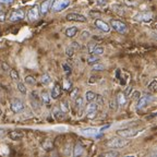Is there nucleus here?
<instances>
[{
    "label": "nucleus",
    "instance_id": "1",
    "mask_svg": "<svg viewBox=\"0 0 157 157\" xmlns=\"http://www.w3.org/2000/svg\"><path fill=\"white\" fill-rule=\"evenodd\" d=\"M131 141L127 140L125 137H113L106 143V146L110 147V148H122L130 144Z\"/></svg>",
    "mask_w": 157,
    "mask_h": 157
},
{
    "label": "nucleus",
    "instance_id": "2",
    "mask_svg": "<svg viewBox=\"0 0 157 157\" xmlns=\"http://www.w3.org/2000/svg\"><path fill=\"white\" fill-rule=\"evenodd\" d=\"M143 129H139V128H125V129H120L117 131V134L121 137H125V139H131V137L136 136L139 133L142 132Z\"/></svg>",
    "mask_w": 157,
    "mask_h": 157
},
{
    "label": "nucleus",
    "instance_id": "3",
    "mask_svg": "<svg viewBox=\"0 0 157 157\" xmlns=\"http://www.w3.org/2000/svg\"><path fill=\"white\" fill-rule=\"evenodd\" d=\"M70 5H71V0H54L52 1L50 9L54 12H61L68 7H70Z\"/></svg>",
    "mask_w": 157,
    "mask_h": 157
},
{
    "label": "nucleus",
    "instance_id": "4",
    "mask_svg": "<svg viewBox=\"0 0 157 157\" xmlns=\"http://www.w3.org/2000/svg\"><path fill=\"white\" fill-rule=\"evenodd\" d=\"M110 27H113L116 32L120 33V34L124 35L128 33V26L125 23L119 20H110Z\"/></svg>",
    "mask_w": 157,
    "mask_h": 157
},
{
    "label": "nucleus",
    "instance_id": "5",
    "mask_svg": "<svg viewBox=\"0 0 157 157\" xmlns=\"http://www.w3.org/2000/svg\"><path fill=\"white\" fill-rule=\"evenodd\" d=\"M10 109L14 113H20L25 109V104L20 98H13L10 103Z\"/></svg>",
    "mask_w": 157,
    "mask_h": 157
},
{
    "label": "nucleus",
    "instance_id": "6",
    "mask_svg": "<svg viewBox=\"0 0 157 157\" xmlns=\"http://www.w3.org/2000/svg\"><path fill=\"white\" fill-rule=\"evenodd\" d=\"M152 101H153V96L150 95V94H144V95H142L141 97L137 98L136 108L139 110L144 109V108H146Z\"/></svg>",
    "mask_w": 157,
    "mask_h": 157
},
{
    "label": "nucleus",
    "instance_id": "7",
    "mask_svg": "<svg viewBox=\"0 0 157 157\" xmlns=\"http://www.w3.org/2000/svg\"><path fill=\"white\" fill-rule=\"evenodd\" d=\"M24 17H25L24 11L21 9H17V10H13L12 12L10 13L9 20L11 22H20V21L24 20Z\"/></svg>",
    "mask_w": 157,
    "mask_h": 157
},
{
    "label": "nucleus",
    "instance_id": "8",
    "mask_svg": "<svg viewBox=\"0 0 157 157\" xmlns=\"http://www.w3.org/2000/svg\"><path fill=\"white\" fill-rule=\"evenodd\" d=\"M39 15H40V13H39V6L35 5L29 10V12H27V19H29L31 22H34V21L38 20Z\"/></svg>",
    "mask_w": 157,
    "mask_h": 157
},
{
    "label": "nucleus",
    "instance_id": "9",
    "mask_svg": "<svg viewBox=\"0 0 157 157\" xmlns=\"http://www.w3.org/2000/svg\"><path fill=\"white\" fill-rule=\"evenodd\" d=\"M97 109H98V104L97 101H90L86 108V115L88 118H94L97 113Z\"/></svg>",
    "mask_w": 157,
    "mask_h": 157
},
{
    "label": "nucleus",
    "instance_id": "10",
    "mask_svg": "<svg viewBox=\"0 0 157 157\" xmlns=\"http://www.w3.org/2000/svg\"><path fill=\"white\" fill-rule=\"evenodd\" d=\"M67 20H68V21H73V22L84 23L87 21V17H84L83 14H80V13L71 12V13H68V14H67Z\"/></svg>",
    "mask_w": 157,
    "mask_h": 157
},
{
    "label": "nucleus",
    "instance_id": "11",
    "mask_svg": "<svg viewBox=\"0 0 157 157\" xmlns=\"http://www.w3.org/2000/svg\"><path fill=\"white\" fill-rule=\"evenodd\" d=\"M94 24H95V26L97 27L98 29H101V32L104 33H109L110 32V25L108 24L107 22H105V21H103V20L101 19H96L95 22H94Z\"/></svg>",
    "mask_w": 157,
    "mask_h": 157
},
{
    "label": "nucleus",
    "instance_id": "12",
    "mask_svg": "<svg viewBox=\"0 0 157 157\" xmlns=\"http://www.w3.org/2000/svg\"><path fill=\"white\" fill-rule=\"evenodd\" d=\"M153 19V13L152 12H141V13H137L135 15V20L137 21H143V22H148L151 20Z\"/></svg>",
    "mask_w": 157,
    "mask_h": 157
},
{
    "label": "nucleus",
    "instance_id": "13",
    "mask_svg": "<svg viewBox=\"0 0 157 157\" xmlns=\"http://www.w3.org/2000/svg\"><path fill=\"white\" fill-rule=\"evenodd\" d=\"M50 6H52V0H44L39 6V13L42 15L47 14V12L50 9Z\"/></svg>",
    "mask_w": 157,
    "mask_h": 157
},
{
    "label": "nucleus",
    "instance_id": "14",
    "mask_svg": "<svg viewBox=\"0 0 157 157\" xmlns=\"http://www.w3.org/2000/svg\"><path fill=\"white\" fill-rule=\"evenodd\" d=\"M80 132H81V134L85 135V136H96L99 131L96 128H85V129H81Z\"/></svg>",
    "mask_w": 157,
    "mask_h": 157
},
{
    "label": "nucleus",
    "instance_id": "15",
    "mask_svg": "<svg viewBox=\"0 0 157 157\" xmlns=\"http://www.w3.org/2000/svg\"><path fill=\"white\" fill-rule=\"evenodd\" d=\"M61 94V87L59 85V83H55L54 87L52 88V93H50V97L52 99H58L59 96Z\"/></svg>",
    "mask_w": 157,
    "mask_h": 157
},
{
    "label": "nucleus",
    "instance_id": "16",
    "mask_svg": "<svg viewBox=\"0 0 157 157\" xmlns=\"http://www.w3.org/2000/svg\"><path fill=\"white\" fill-rule=\"evenodd\" d=\"M78 32V27H76V26H71V27H68V29H66L64 34H66V36L69 37V38H73V37L76 36Z\"/></svg>",
    "mask_w": 157,
    "mask_h": 157
},
{
    "label": "nucleus",
    "instance_id": "17",
    "mask_svg": "<svg viewBox=\"0 0 157 157\" xmlns=\"http://www.w3.org/2000/svg\"><path fill=\"white\" fill-rule=\"evenodd\" d=\"M23 136H24V134H23V133L21 132V131H11V132L9 133V137L12 141H20V140H22Z\"/></svg>",
    "mask_w": 157,
    "mask_h": 157
},
{
    "label": "nucleus",
    "instance_id": "18",
    "mask_svg": "<svg viewBox=\"0 0 157 157\" xmlns=\"http://www.w3.org/2000/svg\"><path fill=\"white\" fill-rule=\"evenodd\" d=\"M50 101H52L50 94L46 91L42 92V94H40V101H42V104H44V105H49Z\"/></svg>",
    "mask_w": 157,
    "mask_h": 157
},
{
    "label": "nucleus",
    "instance_id": "19",
    "mask_svg": "<svg viewBox=\"0 0 157 157\" xmlns=\"http://www.w3.org/2000/svg\"><path fill=\"white\" fill-rule=\"evenodd\" d=\"M72 150H73V153H72V155H73L74 157L81 156V155L83 154V146H82L80 143H76Z\"/></svg>",
    "mask_w": 157,
    "mask_h": 157
},
{
    "label": "nucleus",
    "instance_id": "20",
    "mask_svg": "<svg viewBox=\"0 0 157 157\" xmlns=\"http://www.w3.org/2000/svg\"><path fill=\"white\" fill-rule=\"evenodd\" d=\"M116 101H117L118 106H123L125 103H127V96L124 95V93L118 94L117 98H116Z\"/></svg>",
    "mask_w": 157,
    "mask_h": 157
},
{
    "label": "nucleus",
    "instance_id": "21",
    "mask_svg": "<svg viewBox=\"0 0 157 157\" xmlns=\"http://www.w3.org/2000/svg\"><path fill=\"white\" fill-rule=\"evenodd\" d=\"M64 113H63L60 108H55V109H54V117L56 118V119H58V120H61V119H63Z\"/></svg>",
    "mask_w": 157,
    "mask_h": 157
},
{
    "label": "nucleus",
    "instance_id": "22",
    "mask_svg": "<svg viewBox=\"0 0 157 157\" xmlns=\"http://www.w3.org/2000/svg\"><path fill=\"white\" fill-rule=\"evenodd\" d=\"M73 101H74V106H75V108H76V109H78V110L83 107L84 99H83V97H81V96H78V97H76Z\"/></svg>",
    "mask_w": 157,
    "mask_h": 157
},
{
    "label": "nucleus",
    "instance_id": "23",
    "mask_svg": "<svg viewBox=\"0 0 157 157\" xmlns=\"http://www.w3.org/2000/svg\"><path fill=\"white\" fill-rule=\"evenodd\" d=\"M50 82H52V78H50V75H49L48 73L43 74L42 78H40V83H42L43 85H48Z\"/></svg>",
    "mask_w": 157,
    "mask_h": 157
},
{
    "label": "nucleus",
    "instance_id": "24",
    "mask_svg": "<svg viewBox=\"0 0 157 157\" xmlns=\"http://www.w3.org/2000/svg\"><path fill=\"white\" fill-rule=\"evenodd\" d=\"M147 90H148V92H151V93H155V92L157 91V80L156 78H154V80L148 84Z\"/></svg>",
    "mask_w": 157,
    "mask_h": 157
},
{
    "label": "nucleus",
    "instance_id": "25",
    "mask_svg": "<svg viewBox=\"0 0 157 157\" xmlns=\"http://www.w3.org/2000/svg\"><path fill=\"white\" fill-rule=\"evenodd\" d=\"M98 61H99V56H96V55L93 54H90V56H87V63L94 64Z\"/></svg>",
    "mask_w": 157,
    "mask_h": 157
},
{
    "label": "nucleus",
    "instance_id": "26",
    "mask_svg": "<svg viewBox=\"0 0 157 157\" xmlns=\"http://www.w3.org/2000/svg\"><path fill=\"white\" fill-rule=\"evenodd\" d=\"M96 98V94L94 93V92L92 91H87L85 93V101H87V103H90V101H95Z\"/></svg>",
    "mask_w": 157,
    "mask_h": 157
},
{
    "label": "nucleus",
    "instance_id": "27",
    "mask_svg": "<svg viewBox=\"0 0 157 157\" xmlns=\"http://www.w3.org/2000/svg\"><path fill=\"white\" fill-rule=\"evenodd\" d=\"M17 87L22 94H26L27 93V88H26V86H25V84L23 83V82H20V80H19V81H17Z\"/></svg>",
    "mask_w": 157,
    "mask_h": 157
},
{
    "label": "nucleus",
    "instance_id": "28",
    "mask_svg": "<svg viewBox=\"0 0 157 157\" xmlns=\"http://www.w3.org/2000/svg\"><path fill=\"white\" fill-rule=\"evenodd\" d=\"M101 156H105V157H116V156H119V152L116 150H111V151H108V152H104L101 154Z\"/></svg>",
    "mask_w": 157,
    "mask_h": 157
},
{
    "label": "nucleus",
    "instance_id": "29",
    "mask_svg": "<svg viewBox=\"0 0 157 157\" xmlns=\"http://www.w3.org/2000/svg\"><path fill=\"white\" fill-rule=\"evenodd\" d=\"M111 9H113V11H115V12H117L118 14H124V10H123V8L121 7L120 5H113L111 6Z\"/></svg>",
    "mask_w": 157,
    "mask_h": 157
},
{
    "label": "nucleus",
    "instance_id": "30",
    "mask_svg": "<svg viewBox=\"0 0 157 157\" xmlns=\"http://www.w3.org/2000/svg\"><path fill=\"white\" fill-rule=\"evenodd\" d=\"M104 52H105V49H104V47H101V46H96L95 48L93 49L92 54L96 55V56H101V55H103Z\"/></svg>",
    "mask_w": 157,
    "mask_h": 157
},
{
    "label": "nucleus",
    "instance_id": "31",
    "mask_svg": "<svg viewBox=\"0 0 157 157\" xmlns=\"http://www.w3.org/2000/svg\"><path fill=\"white\" fill-rule=\"evenodd\" d=\"M24 81H25V83L29 84V85H35V83H36V78L32 75H27V76H25Z\"/></svg>",
    "mask_w": 157,
    "mask_h": 157
},
{
    "label": "nucleus",
    "instance_id": "32",
    "mask_svg": "<svg viewBox=\"0 0 157 157\" xmlns=\"http://www.w3.org/2000/svg\"><path fill=\"white\" fill-rule=\"evenodd\" d=\"M92 69H93L94 71H103L105 67H104V64L99 63V62H96V63L92 64Z\"/></svg>",
    "mask_w": 157,
    "mask_h": 157
},
{
    "label": "nucleus",
    "instance_id": "33",
    "mask_svg": "<svg viewBox=\"0 0 157 157\" xmlns=\"http://www.w3.org/2000/svg\"><path fill=\"white\" fill-rule=\"evenodd\" d=\"M10 78H12L13 81H19L20 75H19V73H17V70H10Z\"/></svg>",
    "mask_w": 157,
    "mask_h": 157
},
{
    "label": "nucleus",
    "instance_id": "34",
    "mask_svg": "<svg viewBox=\"0 0 157 157\" xmlns=\"http://www.w3.org/2000/svg\"><path fill=\"white\" fill-rule=\"evenodd\" d=\"M63 88L67 91H70L72 88V82L70 80H68V78H66L63 81Z\"/></svg>",
    "mask_w": 157,
    "mask_h": 157
},
{
    "label": "nucleus",
    "instance_id": "35",
    "mask_svg": "<svg viewBox=\"0 0 157 157\" xmlns=\"http://www.w3.org/2000/svg\"><path fill=\"white\" fill-rule=\"evenodd\" d=\"M74 52H75V50H74L71 46L67 47V48H66V56L67 57H72L74 55Z\"/></svg>",
    "mask_w": 157,
    "mask_h": 157
},
{
    "label": "nucleus",
    "instance_id": "36",
    "mask_svg": "<svg viewBox=\"0 0 157 157\" xmlns=\"http://www.w3.org/2000/svg\"><path fill=\"white\" fill-rule=\"evenodd\" d=\"M78 96V88H74L73 91L70 93V99H71V101H74Z\"/></svg>",
    "mask_w": 157,
    "mask_h": 157
},
{
    "label": "nucleus",
    "instance_id": "37",
    "mask_svg": "<svg viewBox=\"0 0 157 157\" xmlns=\"http://www.w3.org/2000/svg\"><path fill=\"white\" fill-rule=\"evenodd\" d=\"M62 68H63L64 72H66V74L68 76L70 75V74H71V67L69 66L68 63H63V64H62Z\"/></svg>",
    "mask_w": 157,
    "mask_h": 157
},
{
    "label": "nucleus",
    "instance_id": "38",
    "mask_svg": "<svg viewBox=\"0 0 157 157\" xmlns=\"http://www.w3.org/2000/svg\"><path fill=\"white\" fill-rule=\"evenodd\" d=\"M60 109H61L63 113H67V111L69 110V106H68V101H62L61 104H60Z\"/></svg>",
    "mask_w": 157,
    "mask_h": 157
},
{
    "label": "nucleus",
    "instance_id": "39",
    "mask_svg": "<svg viewBox=\"0 0 157 157\" xmlns=\"http://www.w3.org/2000/svg\"><path fill=\"white\" fill-rule=\"evenodd\" d=\"M91 37V33L88 32V31H83V32L81 33V38L82 39H87V38H90Z\"/></svg>",
    "mask_w": 157,
    "mask_h": 157
},
{
    "label": "nucleus",
    "instance_id": "40",
    "mask_svg": "<svg viewBox=\"0 0 157 157\" xmlns=\"http://www.w3.org/2000/svg\"><path fill=\"white\" fill-rule=\"evenodd\" d=\"M117 106H118V104H117V101L116 99H113V101H110V105H109V107H110V109L111 110H117Z\"/></svg>",
    "mask_w": 157,
    "mask_h": 157
},
{
    "label": "nucleus",
    "instance_id": "41",
    "mask_svg": "<svg viewBox=\"0 0 157 157\" xmlns=\"http://www.w3.org/2000/svg\"><path fill=\"white\" fill-rule=\"evenodd\" d=\"M96 5H98L99 7H105L107 6V0H95Z\"/></svg>",
    "mask_w": 157,
    "mask_h": 157
},
{
    "label": "nucleus",
    "instance_id": "42",
    "mask_svg": "<svg viewBox=\"0 0 157 157\" xmlns=\"http://www.w3.org/2000/svg\"><path fill=\"white\" fill-rule=\"evenodd\" d=\"M14 2V0H0V5H5V6H10Z\"/></svg>",
    "mask_w": 157,
    "mask_h": 157
},
{
    "label": "nucleus",
    "instance_id": "43",
    "mask_svg": "<svg viewBox=\"0 0 157 157\" xmlns=\"http://www.w3.org/2000/svg\"><path fill=\"white\" fill-rule=\"evenodd\" d=\"M70 46H71L72 48L74 49V50H78V49L81 48V45L78 44V42H73V43H71V45H70Z\"/></svg>",
    "mask_w": 157,
    "mask_h": 157
},
{
    "label": "nucleus",
    "instance_id": "44",
    "mask_svg": "<svg viewBox=\"0 0 157 157\" xmlns=\"http://www.w3.org/2000/svg\"><path fill=\"white\" fill-rule=\"evenodd\" d=\"M90 15H91V17H99L101 15V13L99 12V11H91V12H90Z\"/></svg>",
    "mask_w": 157,
    "mask_h": 157
},
{
    "label": "nucleus",
    "instance_id": "45",
    "mask_svg": "<svg viewBox=\"0 0 157 157\" xmlns=\"http://www.w3.org/2000/svg\"><path fill=\"white\" fill-rule=\"evenodd\" d=\"M96 46H97V45H96L95 43H91V44H88V47H87L88 52H90V54H92V52H93V49L95 48Z\"/></svg>",
    "mask_w": 157,
    "mask_h": 157
},
{
    "label": "nucleus",
    "instance_id": "46",
    "mask_svg": "<svg viewBox=\"0 0 157 157\" xmlns=\"http://www.w3.org/2000/svg\"><path fill=\"white\" fill-rule=\"evenodd\" d=\"M1 68H2L3 71H9V70H10L9 66H8L6 62H2V63H1Z\"/></svg>",
    "mask_w": 157,
    "mask_h": 157
},
{
    "label": "nucleus",
    "instance_id": "47",
    "mask_svg": "<svg viewBox=\"0 0 157 157\" xmlns=\"http://www.w3.org/2000/svg\"><path fill=\"white\" fill-rule=\"evenodd\" d=\"M6 21V13L0 11V22H5Z\"/></svg>",
    "mask_w": 157,
    "mask_h": 157
},
{
    "label": "nucleus",
    "instance_id": "48",
    "mask_svg": "<svg viewBox=\"0 0 157 157\" xmlns=\"http://www.w3.org/2000/svg\"><path fill=\"white\" fill-rule=\"evenodd\" d=\"M131 92H132V86H128V88L125 90V92H124V95L128 97V96L130 95Z\"/></svg>",
    "mask_w": 157,
    "mask_h": 157
},
{
    "label": "nucleus",
    "instance_id": "49",
    "mask_svg": "<svg viewBox=\"0 0 157 157\" xmlns=\"http://www.w3.org/2000/svg\"><path fill=\"white\" fill-rule=\"evenodd\" d=\"M131 96H132L133 99H137V98H139L141 96V94H140V92H134V93H133Z\"/></svg>",
    "mask_w": 157,
    "mask_h": 157
},
{
    "label": "nucleus",
    "instance_id": "50",
    "mask_svg": "<svg viewBox=\"0 0 157 157\" xmlns=\"http://www.w3.org/2000/svg\"><path fill=\"white\" fill-rule=\"evenodd\" d=\"M6 134H7V130H5V129H0V140H1Z\"/></svg>",
    "mask_w": 157,
    "mask_h": 157
},
{
    "label": "nucleus",
    "instance_id": "51",
    "mask_svg": "<svg viewBox=\"0 0 157 157\" xmlns=\"http://www.w3.org/2000/svg\"><path fill=\"white\" fill-rule=\"evenodd\" d=\"M1 9H2V7H1V5H0V11H1Z\"/></svg>",
    "mask_w": 157,
    "mask_h": 157
},
{
    "label": "nucleus",
    "instance_id": "52",
    "mask_svg": "<svg viewBox=\"0 0 157 157\" xmlns=\"http://www.w3.org/2000/svg\"><path fill=\"white\" fill-rule=\"evenodd\" d=\"M0 116H1V109H0Z\"/></svg>",
    "mask_w": 157,
    "mask_h": 157
}]
</instances>
